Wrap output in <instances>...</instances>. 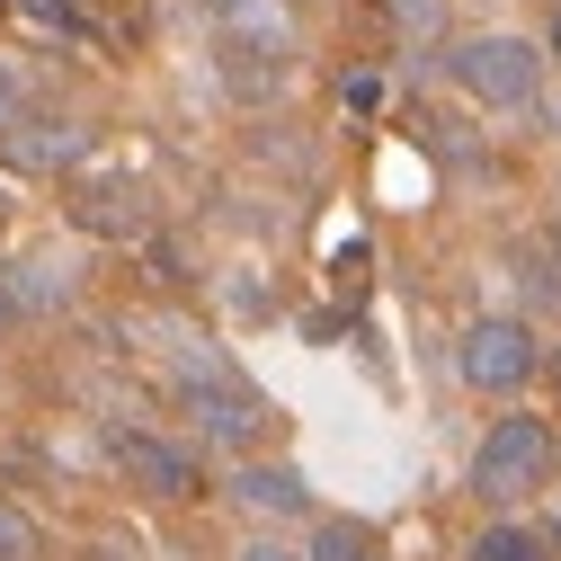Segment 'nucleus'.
<instances>
[{
    "label": "nucleus",
    "instance_id": "1",
    "mask_svg": "<svg viewBox=\"0 0 561 561\" xmlns=\"http://www.w3.org/2000/svg\"><path fill=\"white\" fill-rule=\"evenodd\" d=\"M552 463H561L552 419L508 410V419H490V428H481V446H472V490H481L490 508H517V500H535V490L552 481Z\"/></svg>",
    "mask_w": 561,
    "mask_h": 561
},
{
    "label": "nucleus",
    "instance_id": "2",
    "mask_svg": "<svg viewBox=\"0 0 561 561\" xmlns=\"http://www.w3.org/2000/svg\"><path fill=\"white\" fill-rule=\"evenodd\" d=\"M446 72H455V90L481 99V107H535V99H543V54H535L526 36H463V45L446 54Z\"/></svg>",
    "mask_w": 561,
    "mask_h": 561
},
{
    "label": "nucleus",
    "instance_id": "3",
    "mask_svg": "<svg viewBox=\"0 0 561 561\" xmlns=\"http://www.w3.org/2000/svg\"><path fill=\"white\" fill-rule=\"evenodd\" d=\"M179 410L196 419V437H205V446H232V455H250V446L276 428L267 392H250V383L232 375V357H224L215 375H179Z\"/></svg>",
    "mask_w": 561,
    "mask_h": 561
},
{
    "label": "nucleus",
    "instance_id": "4",
    "mask_svg": "<svg viewBox=\"0 0 561 561\" xmlns=\"http://www.w3.org/2000/svg\"><path fill=\"white\" fill-rule=\"evenodd\" d=\"M535 366H543V347H535V330H526L517 312H481V321H463V339H455V375H463L472 392H526Z\"/></svg>",
    "mask_w": 561,
    "mask_h": 561
},
{
    "label": "nucleus",
    "instance_id": "5",
    "mask_svg": "<svg viewBox=\"0 0 561 561\" xmlns=\"http://www.w3.org/2000/svg\"><path fill=\"white\" fill-rule=\"evenodd\" d=\"M107 463H116L125 490H144V500H161V508L196 500V455H179V446L152 437V428H107Z\"/></svg>",
    "mask_w": 561,
    "mask_h": 561
},
{
    "label": "nucleus",
    "instance_id": "6",
    "mask_svg": "<svg viewBox=\"0 0 561 561\" xmlns=\"http://www.w3.org/2000/svg\"><path fill=\"white\" fill-rule=\"evenodd\" d=\"M205 19L224 27V45H250V54H276V62L295 54V19H286V0H205Z\"/></svg>",
    "mask_w": 561,
    "mask_h": 561
},
{
    "label": "nucleus",
    "instance_id": "7",
    "mask_svg": "<svg viewBox=\"0 0 561 561\" xmlns=\"http://www.w3.org/2000/svg\"><path fill=\"white\" fill-rule=\"evenodd\" d=\"M10 161L19 170H81L90 161V134L72 116H19L10 125Z\"/></svg>",
    "mask_w": 561,
    "mask_h": 561
},
{
    "label": "nucleus",
    "instance_id": "8",
    "mask_svg": "<svg viewBox=\"0 0 561 561\" xmlns=\"http://www.w3.org/2000/svg\"><path fill=\"white\" fill-rule=\"evenodd\" d=\"M72 224H81V232H99V241H144V232H152V215H144V187H125V179L81 187V196H72Z\"/></svg>",
    "mask_w": 561,
    "mask_h": 561
},
{
    "label": "nucleus",
    "instance_id": "9",
    "mask_svg": "<svg viewBox=\"0 0 561 561\" xmlns=\"http://www.w3.org/2000/svg\"><path fill=\"white\" fill-rule=\"evenodd\" d=\"M232 500H241L250 517H312V490H304L295 463H241V472H232Z\"/></svg>",
    "mask_w": 561,
    "mask_h": 561
},
{
    "label": "nucleus",
    "instance_id": "10",
    "mask_svg": "<svg viewBox=\"0 0 561 561\" xmlns=\"http://www.w3.org/2000/svg\"><path fill=\"white\" fill-rule=\"evenodd\" d=\"M304 561H383V535H375L366 517H321Z\"/></svg>",
    "mask_w": 561,
    "mask_h": 561
},
{
    "label": "nucleus",
    "instance_id": "11",
    "mask_svg": "<svg viewBox=\"0 0 561 561\" xmlns=\"http://www.w3.org/2000/svg\"><path fill=\"white\" fill-rule=\"evenodd\" d=\"M472 561H552V543H543V526L500 517V526H481V535H472Z\"/></svg>",
    "mask_w": 561,
    "mask_h": 561
},
{
    "label": "nucleus",
    "instance_id": "12",
    "mask_svg": "<svg viewBox=\"0 0 561 561\" xmlns=\"http://www.w3.org/2000/svg\"><path fill=\"white\" fill-rule=\"evenodd\" d=\"M10 295H19V312H45V304H72V286H62V267H19V276H10Z\"/></svg>",
    "mask_w": 561,
    "mask_h": 561
},
{
    "label": "nucleus",
    "instance_id": "13",
    "mask_svg": "<svg viewBox=\"0 0 561 561\" xmlns=\"http://www.w3.org/2000/svg\"><path fill=\"white\" fill-rule=\"evenodd\" d=\"M36 552H45V543H36V526H27L10 500H0V561H36Z\"/></svg>",
    "mask_w": 561,
    "mask_h": 561
},
{
    "label": "nucleus",
    "instance_id": "14",
    "mask_svg": "<svg viewBox=\"0 0 561 561\" xmlns=\"http://www.w3.org/2000/svg\"><path fill=\"white\" fill-rule=\"evenodd\" d=\"M383 10H392V19L410 27V36H437V19H446V10H437V0H383Z\"/></svg>",
    "mask_w": 561,
    "mask_h": 561
},
{
    "label": "nucleus",
    "instance_id": "15",
    "mask_svg": "<svg viewBox=\"0 0 561 561\" xmlns=\"http://www.w3.org/2000/svg\"><path fill=\"white\" fill-rule=\"evenodd\" d=\"M27 19L36 27H72V0H27Z\"/></svg>",
    "mask_w": 561,
    "mask_h": 561
},
{
    "label": "nucleus",
    "instance_id": "16",
    "mask_svg": "<svg viewBox=\"0 0 561 561\" xmlns=\"http://www.w3.org/2000/svg\"><path fill=\"white\" fill-rule=\"evenodd\" d=\"M19 125V81H10V62H0V134Z\"/></svg>",
    "mask_w": 561,
    "mask_h": 561
},
{
    "label": "nucleus",
    "instance_id": "17",
    "mask_svg": "<svg viewBox=\"0 0 561 561\" xmlns=\"http://www.w3.org/2000/svg\"><path fill=\"white\" fill-rule=\"evenodd\" d=\"M232 561H304V552H286V543H241Z\"/></svg>",
    "mask_w": 561,
    "mask_h": 561
},
{
    "label": "nucleus",
    "instance_id": "18",
    "mask_svg": "<svg viewBox=\"0 0 561 561\" xmlns=\"http://www.w3.org/2000/svg\"><path fill=\"white\" fill-rule=\"evenodd\" d=\"M19 321V295H10V276H0V330H10Z\"/></svg>",
    "mask_w": 561,
    "mask_h": 561
},
{
    "label": "nucleus",
    "instance_id": "19",
    "mask_svg": "<svg viewBox=\"0 0 561 561\" xmlns=\"http://www.w3.org/2000/svg\"><path fill=\"white\" fill-rule=\"evenodd\" d=\"M81 561H125V552H116V543H90V552H81Z\"/></svg>",
    "mask_w": 561,
    "mask_h": 561
},
{
    "label": "nucleus",
    "instance_id": "20",
    "mask_svg": "<svg viewBox=\"0 0 561 561\" xmlns=\"http://www.w3.org/2000/svg\"><path fill=\"white\" fill-rule=\"evenodd\" d=\"M543 543H552V561H561V517H552V526H543Z\"/></svg>",
    "mask_w": 561,
    "mask_h": 561
},
{
    "label": "nucleus",
    "instance_id": "21",
    "mask_svg": "<svg viewBox=\"0 0 561 561\" xmlns=\"http://www.w3.org/2000/svg\"><path fill=\"white\" fill-rule=\"evenodd\" d=\"M552 392H561V347H552Z\"/></svg>",
    "mask_w": 561,
    "mask_h": 561
},
{
    "label": "nucleus",
    "instance_id": "22",
    "mask_svg": "<svg viewBox=\"0 0 561 561\" xmlns=\"http://www.w3.org/2000/svg\"><path fill=\"white\" fill-rule=\"evenodd\" d=\"M552 259H561V224H552Z\"/></svg>",
    "mask_w": 561,
    "mask_h": 561
},
{
    "label": "nucleus",
    "instance_id": "23",
    "mask_svg": "<svg viewBox=\"0 0 561 561\" xmlns=\"http://www.w3.org/2000/svg\"><path fill=\"white\" fill-rule=\"evenodd\" d=\"M552 54H561V27H552Z\"/></svg>",
    "mask_w": 561,
    "mask_h": 561
},
{
    "label": "nucleus",
    "instance_id": "24",
    "mask_svg": "<svg viewBox=\"0 0 561 561\" xmlns=\"http://www.w3.org/2000/svg\"><path fill=\"white\" fill-rule=\"evenodd\" d=\"M0 10H10V0H0Z\"/></svg>",
    "mask_w": 561,
    "mask_h": 561
}]
</instances>
